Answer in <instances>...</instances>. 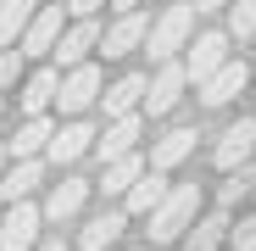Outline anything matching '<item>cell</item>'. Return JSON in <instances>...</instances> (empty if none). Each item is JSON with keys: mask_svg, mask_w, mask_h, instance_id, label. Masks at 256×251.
<instances>
[{"mask_svg": "<svg viewBox=\"0 0 256 251\" xmlns=\"http://www.w3.org/2000/svg\"><path fill=\"white\" fill-rule=\"evenodd\" d=\"M145 218H150V229H145V234H150L156 245H173V240L200 218V184H167V195L150 206Z\"/></svg>", "mask_w": 256, "mask_h": 251, "instance_id": "obj_1", "label": "cell"}, {"mask_svg": "<svg viewBox=\"0 0 256 251\" xmlns=\"http://www.w3.org/2000/svg\"><path fill=\"white\" fill-rule=\"evenodd\" d=\"M190 34H195V0H173V6L150 23V34H145L150 62H173V56L190 45Z\"/></svg>", "mask_w": 256, "mask_h": 251, "instance_id": "obj_2", "label": "cell"}, {"mask_svg": "<svg viewBox=\"0 0 256 251\" xmlns=\"http://www.w3.org/2000/svg\"><path fill=\"white\" fill-rule=\"evenodd\" d=\"M95 101H100V67L78 62V67H67V78L56 84V101H50V106H62L67 117H84Z\"/></svg>", "mask_w": 256, "mask_h": 251, "instance_id": "obj_3", "label": "cell"}, {"mask_svg": "<svg viewBox=\"0 0 256 251\" xmlns=\"http://www.w3.org/2000/svg\"><path fill=\"white\" fill-rule=\"evenodd\" d=\"M184 84H190V73H184V62L173 56V62H156V78L145 84V101H140V112H150V117H167L178 101H184Z\"/></svg>", "mask_w": 256, "mask_h": 251, "instance_id": "obj_4", "label": "cell"}, {"mask_svg": "<svg viewBox=\"0 0 256 251\" xmlns=\"http://www.w3.org/2000/svg\"><path fill=\"white\" fill-rule=\"evenodd\" d=\"M39 223H45V212L34 201H6V212H0V251H34Z\"/></svg>", "mask_w": 256, "mask_h": 251, "instance_id": "obj_5", "label": "cell"}, {"mask_svg": "<svg viewBox=\"0 0 256 251\" xmlns=\"http://www.w3.org/2000/svg\"><path fill=\"white\" fill-rule=\"evenodd\" d=\"M190 56H184V73H190V84H206L212 73H218L223 62H228V34H190V45H184Z\"/></svg>", "mask_w": 256, "mask_h": 251, "instance_id": "obj_6", "label": "cell"}, {"mask_svg": "<svg viewBox=\"0 0 256 251\" xmlns=\"http://www.w3.org/2000/svg\"><path fill=\"white\" fill-rule=\"evenodd\" d=\"M62 12H67L62 0H56V6H39V12L28 17L22 39H17V51H22V56H50V51H56V39H62V28H67Z\"/></svg>", "mask_w": 256, "mask_h": 251, "instance_id": "obj_7", "label": "cell"}, {"mask_svg": "<svg viewBox=\"0 0 256 251\" xmlns=\"http://www.w3.org/2000/svg\"><path fill=\"white\" fill-rule=\"evenodd\" d=\"M145 34H150V17H145L140 6H128V12H117L112 28H100V51H106V56H134V51L145 45Z\"/></svg>", "mask_w": 256, "mask_h": 251, "instance_id": "obj_8", "label": "cell"}, {"mask_svg": "<svg viewBox=\"0 0 256 251\" xmlns=\"http://www.w3.org/2000/svg\"><path fill=\"white\" fill-rule=\"evenodd\" d=\"M95 45H100V23H95V17H72V23L62 28V39H56L50 56H56L62 67H78V62H90Z\"/></svg>", "mask_w": 256, "mask_h": 251, "instance_id": "obj_9", "label": "cell"}, {"mask_svg": "<svg viewBox=\"0 0 256 251\" xmlns=\"http://www.w3.org/2000/svg\"><path fill=\"white\" fill-rule=\"evenodd\" d=\"M245 84H250V67L228 56V62L212 73L206 84H195V90H200V106H228V101H240V95H245Z\"/></svg>", "mask_w": 256, "mask_h": 251, "instance_id": "obj_10", "label": "cell"}, {"mask_svg": "<svg viewBox=\"0 0 256 251\" xmlns=\"http://www.w3.org/2000/svg\"><path fill=\"white\" fill-rule=\"evenodd\" d=\"M250 151H256V117H240V123H228V129H223L212 162L228 173V167H245V162H250Z\"/></svg>", "mask_w": 256, "mask_h": 251, "instance_id": "obj_11", "label": "cell"}, {"mask_svg": "<svg viewBox=\"0 0 256 251\" xmlns=\"http://www.w3.org/2000/svg\"><path fill=\"white\" fill-rule=\"evenodd\" d=\"M140 134H145L140 112H122V117H112V123H106V134H95L100 162H112V156H122V151H140Z\"/></svg>", "mask_w": 256, "mask_h": 251, "instance_id": "obj_12", "label": "cell"}, {"mask_svg": "<svg viewBox=\"0 0 256 251\" xmlns=\"http://www.w3.org/2000/svg\"><path fill=\"white\" fill-rule=\"evenodd\" d=\"M90 145H95V129H90V123H84V117H72V123H62V129L50 134L45 156H50L56 167H67V162H78V156L90 151Z\"/></svg>", "mask_w": 256, "mask_h": 251, "instance_id": "obj_13", "label": "cell"}, {"mask_svg": "<svg viewBox=\"0 0 256 251\" xmlns=\"http://www.w3.org/2000/svg\"><path fill=\"white\" fill-rule=\"evenodd\" d=\"M145 84H150V73H122L117 84H106V90H100V106H106V117L140 112V101H145Z\"/></svg>", "mask_w": 256, "mask_h": 251, "instance_id": "obj_14", "label": "cell"}, {"mask_svg": "<svg viewBox=\"0 0 256 251\" xmlns=\"http://www.w3.org/2000/svg\"><path fill=\"white\" fill-rule=\"evenodd\" d=\"M195 129H173V134H162L156 145H150V167H156V173H173V167L178 162H190L195 156Z\"/></svg>", "mask_w": 256, "mask_h": 251, "instance_id": "obj_15", "label": "cell"}, {"mask_svg": "<svg viewBox=\"0 0 256 251\" xmlns=\"http://www.w3.org/2000/svg\"><path fill=\"white\" fill-rule=\"evenodd\" d=\"M162 195H167V173H156V167H150V173H140L134 184L122 190V212H128V218H145Z\"/></svg>", "mask_w": 256, "mask_h": 251, "instance_id": "obj_16", "label": "cell"}, {"mask_svg": "<svg viewBox=\"0 0 256 251\" xmlns=\"http://www.w3.org/2000/svg\"><path fill=\"white\" fill-rule=\"evenodd\" d=\"M90 190H95L90 179H62V184L50 190V201H45V218H50V223H67V218H78V206L90 201Z\"/></svg>", "mask_w": 256, "mask_h": 251, "instance_id": "obj_17", "label": "cell"}, {"mask_svg": "<svg viewBox=\"0 0 256 251\" xmlns=\"http://www.w3.org/2000/svg\"><path fill=\"white\" fill-rule=\"evenodd\" d=\"M39 179H45L39 156H17L12 173H0V201H28V195L39 190Z\"/></svg>", "mask_w": 256, "mask_h": 251, "instance_id": "obj_18", "label": "cell"}, {"mask_svg": "<svg viewBox=\"0 0 256 251\" xmlns=\"http://www.w3.org/2000/svg\"><path fill=\"white\" fill-rule=\"evenodd\" d=\"M184 251H218L223 240H228V212H212V218H195L184 234Z\"/></svg>", "mask_w": 256, "mask_h": 251, "instance_id": "obj_19", "label": "cell"}, {"mask_svg": "<svg viewBox=\"0 0 256 251\" xmlns=\"http://www.w3.org/2000/svg\"><path fill=\"white\" fill-rule=\"evenodd\" d=\"M122 229H128V212H100V218H90V229L78 234V245L84 251H112Z\"/></svg>", "mask_w": 256, "mask_h": 251, "instance_id": "obj_20", "label": "cell"}, {"mask_svg": "<svg viewBox=\"0 0 256 251\" xmlns=\"http://www.w3.org/2000/svg\"><path fill=\"white\" fill-rule=\"evenodd\" d=\"M56 84H62V67H39V73L22 84V95H17L22 112H28V117H34V112H45V106L56 101Z\"/></svg>", "mask_w": 256, "mask_h": 251, "instance_id": "obj_21", "label": "cell"}, {"mask_svg": "<svg viewBox=\"0 0 256 251\" xmlns=\"http://www.w3.org/2000/svg\"><path fill=\"white\" fill-rule=\"evenodd\" d=\"M50 134H56V123H50L45 112H34V117L22 123V129H17V140H12L6 151H12V156H39V151L50 145Z\"/></svg>", "mask_w": 256, "mask_h": 251, "instance_id": "obj_22", "label": "cell"}, {"mask_svg": "<svg viewBox=\"0 0 256 251\" xmlns=\"http://www.w3.org/2000/svg\"><path fill=\"white\" fill-rule=\"evenodd\" d=\"M140 173H145V156H140V151H122V156H112V162H106V173H100V190H106V195H122L128 184L140 179Z\"/></svg>", "mask_w": 256, "mask_h": 251, "instance_id": "obj_23", "label": "cell"}, {"mask_svg": "<svg viewBox=\"0 0 256 251\" xmlns=\"http://www.w3.org/2000/svg\"><path fill=\"white\" fill-rule=\"evenodd\" d=\"M34 12H39L34 0H0V51L22 39V28H28V17H34Z\"/></svg>", "mask_w": 256, "mask_h": 251, "instance_id": "obj_24", "label": "cell"}, {"mask_svg": "<svg viewBox=\"0 0 256 251\" xmlns=\"http://www.w3.org/2000/svg\"><path fill=\"white\" fill-rule=\"evenodd\" d=\"M256 34V0H228V39Z\"/></svg>", "mask_w": 256, "mask_h": 251, "instance_id": "obj_25", "label": "cell"}, {"mask_svg": "<svg viewBox=\"0 0 256 251\" xmlns=\"http://www.w3.org/2000/svg\"><path fill=\"white\" fill-rule=\"evenodd\" d=\"M250 184H256V173H245V167H228V184L218 190V201H223V206H234L240 195H250Z\"/></svg>", "mask_w": 256, "mask_h": 251, "instance_id": "obj_26", "label": "cell"}, {"mask_svg": "<svg viewBox=\"0 0 256 251\" xmlns=\"http://www.w3.org/2000/svg\"><path fill=\"white\" fill-rule=\"evenodd\" d=\"M228 245H234V251H256V212L240 218V229L228 223Z\"/></svg>", "mask_w": 256, "mask_h": 251, "instance_id": "obj_27", "label": "cell"}, {"mask_svg": "<svg viewBox=\"0 0 256 251\" xmlns=\"http://www.w3.org/2000/svg\"><path fill=\"white\" fill-rule=\"evenodd\" d=\"M17 67H22V51L6 45V51H0V90H12V84H17Z\"/></svg>", "mask_w": 256, "mask_h": 251, "instance_id": "obj_28", "label": "cell"}, {"mask_svg": "<svg viewBox=\"0 0 256 251\" xmlns=\"http://www.w3.org/2000/svg\"><path fill=\"white\" fill-rule=\"evenodd\" d=\"M62 6H67V12H72V17H95V12H100V6H106V0H62Z\"/></svg>", "mask_w": 256, "mask_h": 251, "instance_id": "obj_29", "label": "cell"}, {"mask_svg": "<svg viewBox=\"0 0 256 251\" xmlns=\"http://www.w3.org/2000/svg\"><path fill=\"white\" fill-rule=\"evenodd\" d=\"M34 251H67V240H62V234H50V240H39Z\"/></svg>", "mask_w": 256, "mask_h": 251, "instance_id": "obj_30", "label": "cell"}, {"mask_svg": "<svg viewBox=\"0 0 256 251\" xmlns=\"http://www.w3.org/2000/svg\"><path fill=\"white\" fill-rule=\"evenodd\" d=\"M228 0H195V12H223Z\"/></svg>", "mask_w": 256, "mask_h": 251, "instance_id": "obj_31", "label": "cell"}, {"mask_svg": "<svg viewBox=\"0 0 256 251\" xmlns=\"http://www.w3.org/2000/svg\"><path fill=\"white\" fill-rule=\"evenodd\" d=\"M112 6H117V12H128V6H140V0H112Z\"/></svg>", "mask_w": 256, "mask_h": 251, "instance_id": "obj_32", "label": "cell"}, {"mask_svg": "<svg viewBox=\"0 0 256 251\" xmlns=\"http://www.w3.org/2000/svg\"><path fill=\"white\" fill-rule=\"evenodd\" d=\"M6 156H12V151H6V145H0V173H6Z\"/></svg>", "mask_w": 256, "mask_h": 251, "instance_id": "obj_33", "label": "cell"}, {"mask_svg": "<svg viewBox=\"0 0 256 251\" xmlns=\"http://www.w3.org/2000/svg\"><path fill=\"white\" fill-rule=\"evenodd\" d=\"M0 212H6V201H0Z\"/></svg>", "mask_w": 256, "mask_h": 251, "instance_id": "obj_34", "label": "cell"}, {"mask_svg": "<svg viewBox=\"0 0 256 251\" xmlns=\"http://www.w3.org/2000/svg\"><path fill=\"white\" fill-rule=\"evenodd\" d=\"M0 112H6V101H0Z\"/></svg>", "mask_w": 256, "mask_h": 251, "instance_id": "obj_35", "label": "cell"}, {"mask_svg": "<svg viewBox=\"0 0 256 251\" xmlns=\"http://www.w3.org/2000/svg\"><path fill=\"white\" fill-rule=\"evenodd\" d=\"M250 195H256V184H250Z\"/></svg>", "mask_w": 256, "mask_h": 251, "instance_id": "obj_36", "label": "cell"}, {"mask_svg": "<svg viewBox=\"0 0 256 251\" xmlns=\"http://www.w3.org/2000/svg\"><path fill=\"white\" fill-rule=\"evenodd\" d=\"M112 251H117V245H112Z\"/></svg>", "mask_w": 256, "mask_h": 251, "instance_id": "obj_37", "label": "cell"}]
</instances>
